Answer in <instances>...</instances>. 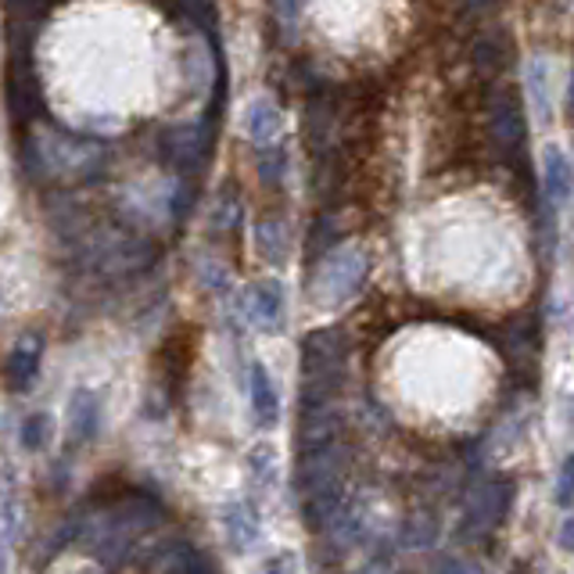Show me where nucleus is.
<instances>
[{"instance_id":"nucleus-1","label":"nucleus","mask_w":574,"mask_h":574,"mask_svg":"<svg viewBox=\"0 0 574 574\" xmlns=\"http://www.w3.org/2000/svg\"><path fill=\"white\" fill-rule=\"evenodd\" d=\"M237 309L248 316L252 327H259L262 334H284L288 320V291L277 277L255 280V284L237 298Z\"/></svg>"},{"instance_id":"nucleus-2","label":"nucleus","mask_w":574,"mask_h":574,"mask_svg":"<svg viewBox=\"0 0 574 574\" xmlns=\"http://www.w3.org/2000/svg\"><path fill=\"white\" fill-rule=\"evenodd\" d=\"M366 277H370V259H366L363 252L349 248L345 255H334V259H327L323 255L320 291H316V295H320L327 305H341L366 284Z\"/></svg>"},{"instance_id":"nucleus-3","label":"nucleus","mask_w":574,"mask_h":574,"mask_svg":"<svg viewBox=\"0 0 574 574\" xmlns=\"http://www.w3.org/2000/svg\"><path fill=\"white\" fill-rule=\"evenodd\" d=\"M40 363H44V341L36 334H26L15 349L8 352V363H4L11 392L29 395L36 388V381H40Z\"/></svg>"},{"instance_id":"nucleus-4","label":"nucleus","mask_w":574,"mask_h":574,"mask_svg":"<svg viewBox=\"0 0 574 574\" xmlns=\"http://www.w3.org/2000/svg\"><path fill=\"white\" fill-rule=\"evenodd\" d=\"M223 532H227V542H230L234 553H248L262 535L259 506H255L248 496L230 499V503L223 506Z\"/></svg>"},{"instance_id":"nucleus-5","label":"nucleus","mask_w":574,"mask_h":574,"mask_svg":"<svg viewBox=\"0 0 574 574\" xmlns=\"http://www.w3.org/2000/svg\"><path fill=\"white\" fill-rule=\"evenodd\" d=\"M248 402H252V420L259 431H273L280 424V395L273 388L270 370L255 359L248 363Z\"/></svg>"},{"instance_id":"nucleus-6","label":"nucleus","mask_w":574,"mask_h":574,"mask_svg":"<svg viewBox=\"0 0 574 574\" xmlns=\"http://www.w3.org/2000/svg\"><path fill=\"white\" fill-rule=\"evenodd\" d=\"M542 191L549 209H564L574 194V162L557 148V144H546L542 151Z\"/></svg>"},{"instance_id":"nucleus-7","label":"nucleus","mask_w":574,"mask_h":574,"mask_svg":"<svg viewBox=\"0 0 574 574\" xmlns=\"http://www.w3.org/2000/svg\"><path fill=\"white\" fill-rule=\"evenodd\" d=\"M101 427V399L90 388H80L69 406V445H87Z\"/></svg>"},{"instance_id":"nucleus-8","label":"nucleus","mask_w":574,"mask_h":574,"mask_svg":"<svg viewBox=\"0 0 574 574\" xmlns=\"http://www.w3.org/2000/svg\"><path fill=\"white\" fill-rule=\"evenodd\" d=\"M241 130L244 137L252 144H273L280 133H284V115H280V108L273 101H266V97H255V101L244 108L241 115Z\"/></svg>"},{"instance_id":"nucleus-9","label":"nucleus","mask_w":574,"mask_h":574,"mask_svg":"<svg viewBox=\"0 0 574 574\" xmlns=\"http://www.w3.org/2000/svg\"><path fill=\"white\" fill-rule=\"evenodd\" d=\"M492 133L510 148H524V115L514 97H496L492 101Z\"/></svg>"},{"instance_id":"nucleus-10","label":"nucleus","mask_w":574,"mask_h":574,"mask_svg":"<svg viewBox=\"0 0 574 574\" xmlns=\"http://www.w3.org/2000/svg\"><path fill=\"white\" fill-rule=\"evenodd\" d=\"M255 252H259L262 262L270 266H284L288 262V227L280 219H266L255 230Z\"/></svg>"},{"instance_id":"nucleus-11","label":"nucleus","mask_w":574,"mask_h":574,"mask_svg":"<svg viewBox=\"0 0 574 574\" xmlns=\"http://www.w3.org/2000/svg\"><path fill=\"white\" fill-rule=\"evenodd\" d=\"M51 435H54V420H51V413H44V410H29L19 424V442L26 453H40V449H47Z\"/></svg>"},{"instance_id":"nucleus-12","label":"nucleus","mask_w":574,"mask_h":574,"mask_svg":"<svg viewBox=\"0 0 574 574\" xmlns=\"http://www.w3.org/2000/svg\"><path fill=\"white\" fill-rule=\"evenodd\" d=\"M524 83H528L535 115H539L542 122H549V119H553V105H549V69L542 65L539 58L528 65V76H524Z\"/></svg>"},{"instance_id":"nucleus-13","label":"nucleus","mask_w":574,"mask_h":574,"mask_svg":"<svg viewBox=\"0 0 574 574\" xmlns=\"http://www.w3.org/2000/svg\"><path fill=\"white\" fill-rule=\"evenodd\" d=\"M248 474H252V481H259V488H273L277 478H280L277 449L266 445V442L255 445L252 453H248Z\"/></svg>"},{"instance_id":"nucleus-14","label":"nucleus","mask_w":574,"mask_h":574,"mask_svg":"<svg viewBox=\"0 0 574 574\" xmlns=\"http://www.w3.org/2000/svg\"><path fill=\"white\" fill-rule=\"evenodd\" d=\"M259 176L266 187H280L288 176V148L284 144H262L259 148Z\"/></svg>"},{"instance_id":"nucleus-15","label":"nucleus","mask_w":574,"mask_h":574,"mask_svg":"<svg viewBox=\"0 0 574 574\" xmlns=\"http://www.w3.org/2000/svg\"><path fill=\"white\" fill-rule=\"evenodd\" d=\"M158 567H166V571H212L216 564L201 557V549H194V546L183 542L176 549H169V557Z\"/></svg>"},{"instance_id":"nucleus-16","label":"nucleus","mask_w":574,"mask_h":574,"mask_svg":"<svg viewBox=\"0 0 574 574\" xmlns=\"http://www.w3.org/2000/svg\"><path fill=\"white\" fill-rule=\"evenodd\" d=\"M553 503L560 510H574V453L564 456L557 471V481H553Z\"/></svg>"},{"instance_id":"nucleus-17","label":"nucleus","mask_w":574,"mask_h":574,"mask_svg":"<svg viewBox=\"0 0 574 574\" xmlns=\"http://www.w3.org/2000/svg\"><path fill=\"white\" fill-rule=\"evenodd\" d=\"M198 277H201V284L212 291V295H230V273L223 270V266H216L212 259H201Z\"/></svg>"},{"instance_id":"nucleus-18","label":"nucleus","mask_w":574,"mask_h":574,"mask_svg":"<svg viewBox=\"0 0 574 574\" xmlns=\"http://www.w3.org/2000/svg\"><path fill=\"white\" fill-rule=\"evenodd\" d=\"M15 524H19V514H15V488H11V471L4 474V542L11 546L15 539Z\"/></svg>"},{"instance_id":"nucleus-19","label":"nucleus","mask_w":574,"mask_h":574,"mask_svg":"<svg viewBox=\"0 0 574 574\" xmlns=\"http://www.w3.org/2000/svg\"><path fill=\"white\" fill-rule=\"evenodd\" d=\"M262 567H266V571H273V567H295V557L284 553L280 560H270V564H262Z\"/></svg>"},{"instance_id":"nucleus-20","label":"nucleus","mask_w":574,"mask_h":574,"mask_svg":"<svg viewBox=\"0 0 574 574\" xmlns=\"http://www.w3.org/2000/svg\"><path fill=\"white\" fill-rule=\"evenodd\" d=\"M564 420H567V431L574 435V395L567 399V413H564Z\"/></svg>"},{"instance_id":"nucleus-21","label":"nucleus","mask_w":574,"mask_h":574,"mask_svg":"<svg viewBox=\"0 0 574 574\" xmlns=\"http://www.w3.org/2000/svg\"><path fill=\"white\" fill-rule=\"evenodd\" d=\"M567 108H571V115H574V72H571V83H567Z\"/></svg>"}]
</instances>
